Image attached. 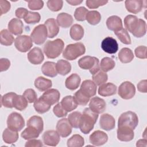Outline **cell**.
Instances as JSON below:
<instances>
[{"label":"cell","instance_id":"cell-21","mask_svg":"<svg viewBox=\"0 0 147 147\" xmlns=\"http://www.w3.org/2000/svg\"><path fill=\"white\" fill-rule=\"evenodd\" d=\"M144 2L141 0H126L125 1V7L129 13L137 14L142 10Z\"/></svg>","mask_w":147,"mask_h":147},{"label":"cell","instance_id":"cell-50","mask_svg":"<svg viewBox=\"0 0 147 147\" xmlns=\"http://www.w3.org/2000/svg\"><path fill=\"white\" fill-rule=\"evenodd\" d=\"M88 12V10L86 7L83 6L79 7L75 9L74 17L78 21H84L86 20V15Z\"/></svg>","mask_w":147,"mask_h":147},{"label":"cell","instance_id":"cell-37","mask_svg":"<svg viewBox=\"0 0 147 147\" xmlns=\"http://www.w3.org/2000/svg\"><path fill=\"white\" fill-rule=\"evenodd\" d=\"M28 105V102L23 95L16 94L13 99V107L16 109L22 111L24 110Z\"/></svg>","mask_w":147,"mask_h":147},{"label":"cell","instance_id":"cell-36","mask_svg":"<svg viewBox=\"0 0 147 147\" xmlns=\"http://www.w3.org/2000/svg\"><path fill=\"white\" fill-rule=\"evenodd\" d=\"M15 41L13 36L7 29H2L0 32V42L5 46L12 45Z\"/></svg>","mask_w":147,"mask_h":147},{"label":"cell","instance_id":"cell-61","mask_svg":"<svg viewBox=\"0 0 147 147\" xmlns=\"http://www.w3.org/2000/svg\"><path fill=\"white\" fill-rule=\"evenodd\" d=\"M138 90L143 93H146L147 92V80L146 79L141 80L137 84Z\"/></svg>","mask_w":147,"mask_h":147},{"label":"cell","instance_id":"cell-57","mask_svg":"<svg viewBox=\"0 0 147 147\" xmlns=\"http://www.w3.org/2000/svg\"><path fill=\"white\" fill-rule=\"evenodd\" d=\"M0 7H1V16L6 14L10 9V3L9 1L6 0L0 1Z\"/></svg>","mask_w":147,"mask_h":147},{"label":"cell","instance_id":"cell-7","mask_svg":"<svg viewBox=\"0 0 147 147\" xmlns=\"http://www.w3.org/2000/svg\"><path fill=\"white\" fill-rule=\"evenodd\" d=\"M48 32L44 24H40L36 26L30 34V37L36 45L42 44L47 40Z\"/></svg>","mask_w":147,"mask_h":147},{"label":"cell","instance_id":"cell-45","mask_svg":"<svg viewBox=\"0 0 147 147\" xmlns=\"http://www.w3.org/2000/svg\"><path fill=\"white\" fill-rule=\"evenodd\" d=\"M146 32V22L141 18H139V24L135 30L132 33V34L137 38H140L145 35Z\"/></svg>","mask_w":147,"mask_h":147},{"label":"cell","instance_id":"cell-26","mask_svg":"<svg viewBox=\"0 0 147 147\" xmlns=\"http://www.w3.org/2000/svg\"><path fill=\"white\" fill-rule=\"evenodd\" d=\"M74 20L71 15L66 13L59 14L56 18V22L59 26L61 28H69L73 23Z\"/></svg>","mask_w":147,"mask_h":147},{"label":"cell","instance_id":"cell-19","mask_svg":"<svg viewBox=\"0 0 147 147\" xmlns=\"http://www.w3.org/2000/svg\"><path fill=\"white\" fill-rule=\"evenodd\" d=\"M99 125L100 128L105 130L110 131L113 130L115 126V119L109 114H103L100 116Z\"/></svg>","mask_w":147,"mask_h":147},{"label":"cell","instance_id":"cell-60","mask_svg":"<svg viewBox=\"0 0 147 147\" xmlns=\"http://www.w3.org/2000/svg\"><path fill=\"white\" fill-rule=\"evenodd\" d=\"M10 66V61L6 58H1L0 59V71H5L9 69Z\"/></svg>","mask_w":147,"mask_h":147},{"label":"cell","instance_id":"cell-5","mask_svg":"<svg viewBox=\"0 0 147 147\" xmlns=\"http://www.w3.org/2000/svg\"><path fill=\"white\" fill-rule=\"evenodd\" d=\"M138 124L137 115L131 111L123 113L118 118V127L127 126L134 129Z\"/></svg>","mask_w":147,"mask_h":147},{"label":"cell","instance_id":"cell-31","mask_svg":"<svg viewBox=\"0 0 147 147\" xmlns=\"http://www.w3.org/2000/svg\"><path fill=\"white\" fill-rule=\"evenodd\" d=\"M19 136L18 131L12 130L9 128H6L2 134V138L3 141L8 144L16 142L18 139Z\"/></svg>","mask_w":147,"mask_h":147},{"label":"cell","instance_id":"cell-25","mask_svg":"<svg viewBox=\"0 0 147 147\" xmlns=\"http://www.w3.org/2000/svg\"><path fill=\"white\" fill-rule=\"evenodd\" d=\"M139 24V18L137 16L129 14L124 18V25L126 30L130 33H133L137 28Z\"/></svg>","mask_w":147,"mask_h":147},{"label":"cell","instance_id":"cell-11","mask_svg":"<svg viewBox=\"0 0 147 147\" xmlns=\"http://www.w3.org/2000/svg\"><path fill=\"white\" fill-rule=\"evenodd\" d=\"M101 48L106 53L114 54L118 50V44L115 38L111 37H107L102 41Z\"/></svg>","mask_w":147,"mask_h":147},{"label":"cell","instance_id":"cell-46","mask_svg":"<svg viewBox=\"0 0 147 147\" xmlns=\"http://www.w3.org/2000/svg\"><path fill=\"white\" fill-rule=\"evenodd\" d=\"M92 80L96 86H99L107 82L108 76L106 72L99 70L96 73L92 75Z\"/></svg>","mask_w":147,"mask_h":147},{"label":"cell","instance_id":"cell-54","mask_svg":"<svg viewBox=\"0 0 147 147\" xmlns=\"http://www.w3.org/2000/svg\"><path fill=\"white\" fill-rule=\"evenodd\" d=\"M26 2L28 3V7L32 10H40L44 6V2L41 0H29Z\"/></svg>","mask_w":147,"mask_h":147},{"label":"cell","instance_id":"cell-49","mask_svg":"<svg viewBox=\"0 0 147 147\" xmlns=\"http://www.w3.org/2000/svg\"><path fill=\"white\" fill-rule=\"evenodd\" d=\"M74 97L78 105L81 106H86L88 103L90 99V98L84 95L80 90L75 93Z\"/></svg>","mask_w":147,"mask_h":147},{"label":"cell","instance_id":"cell-17","mask_svg":"<svg viewBox=\"0 0 147 147\" xmlns=\"http://www.w3.org/2000/svg\"><path fill=\"white\" fill-rule=\"evenodd\" d=\"M134 130L127 126L118 127L117 131V138L123 142H129L131 141L134 137Z\"/></svg>","mask_w":147,"mask_h":147},{"label":"cell","instance_id":"cell-63","mask_svg":"<svg viewBox=\"0 0 147 147\" xmlns=\"http://www.w3.org/2000/svg\"><path fill=\"white\" fill-rule=\"evenodd\" d=\"M146 142H147V140L146 138L145 139H141L139 140L138 141H137V144H136V146H146Z\"/></svg>","mask_w":147,"mask_h":147},{"label":"cell","instance_id":"cell-16","mask_svg":"<svg viewBox=\"0 0 147 147\" xmlns=\"http://www.w3.org/2000/svg\"><path fill=\"white\" fill-rule=\"evenodd\" d=\"M79 90L84 95L91 98L95 95L97 86L91 80H85L82 82Z\"/></svg>","mask_w":147,"mask_h":147},{"label":"cell","instance_id":"cell-56","mask_svg":"<svg viewBox=\"0 0 147 147\" xmlns=\"http://www.w3.org/2000/svg\"><path fill=\"white\" fill-rule=\"evenodd\" d=\"M146 47L145 46H138L134 50V53L136 56L141 59H145L147 57L146 56Z\"/></svg>","mask_w":147,"mask_h":147},{"label":"cell","instance_id":"cell-29","mask_svg":"<svg viewBox=\"0 0 147 147\" xmlns=\"http://www.w3.org/2000/svg\"><path fill=\"white\" fill-rule=\"evenodd\" d=\"M60 104L63 109L67 112H70L74 110L77 108L78 105L74 97L71 95H67L64 97L62 99Z\"/></svg>","mask_w":147,"mask_h":147},{"label":"cell","instance_id":"cell-18","mask_svg":"<svg viewBox=\"0 0 147 147\" xmlns=\"http://www.w3.org/2000/svg\"><path fill=\"white\" fill-rule=\"evenodd\" d=\"M89 108L95 113L101 114L106 110V103L104 99L98 96H95L91 99L89 103Z\"/></svg>","mask_w":147,"mask_h":147},{"label":"cell","instance_id":"cell-2","mask_svg":"<svg viewBox=\"0 0 147 147\" xmlns=\"http://www.w3.org/2000/svg\"><path fill=\"white\" fill-rule=\"evenodd\" d=\"M64 41L60 38L48 40L44 46V53L49 59H55L59 56L63 51Z\"/></svg>","mask_w":147,"mask_h":147},{"label":"cell","instance_id":"cell-32","mask_svg":"<svg viewBox=\"0 0 147 147\" xmlns=\"http://www.w3.org/2000/svg\"><path fill=\"white\" fill-rule=\"evenodd\" d=\"M56 68L57 74L62 76H65L71 72V65L69 61L60 59L56 63Z\"/></svg>","mask_w":147,"mask_h":147},{"label":"cell","instance_id":"cell-59","mask_svg":"<svg viewBox=\"0 0 147 147\" xmlns=\"http://www.w3.org/2000/svg\"><path fill=\"white\" fill-rule=\"evenodd\" d=\"M29 11L24 7H19L16 9L15 11L16 16L18 18H25L27 14H28Z\"/></svg>","mask_w":147,"mask_h":147},{"label":"cell","instance_id":"cell-51","mask_svg":"<svg viewBox=\"0 0 147 147\" xmlns=\"http://www.w3.org/2000/svg\"><path fill=\"white\" fill-rule=\"evenodd\" d=\"M47 7L52 11L60 10L63 5V1L61 0H49L47 2Z\"/></svg>","mask_w":147,"mask_h":147},{"label":"cell","instance_id":"cell-3","mask_svg":"<svg viewBox=\"0 0 147 147\" xmlns=\"http://www.w3.org/2000/svg\"><path fill=\"white\" fill-rule=\"evenodd\" d=\"M86 48L82 42L70 44L63 51V57L68 60H74L84 54Z\"/></svg>","mask_w":147,"mask_h":147},{"label":"cell","instance_id":"cell-8","mask_svg":"<svg viewBox=\"0 0 147 147\" xmlns=\"http://www.w3.org/2000/svg\"><path fill=\"white\" fill-rule=\"evenodd\" d=\"M118 94L123 99H130L136 94V87L130 82L125 81L122 83L119 86Z\"/></svg>","mask_w":147,"mask_h":147},{"label":"cell","instance_id":"cell-1","mask_svg":"<svg viewBox=\"0 0 147 147\" xmlns=\"http://www.w3.org/2000/svg\"><path fill=\"white\" fill-rule=\"evenodd\" d=\"M98 118V114L94 113L89 107L84 109L82 114L79 127L80 131L84 134H88L94 127Z\"/></svg>","mask_w":147,"mask_h":147},{"label":"cell","instance_id":"cell-39","mask_svg":"<svg viewBox=\"0 0 147 147\" xmlns=\"http://www.w3.org/2000/svg\"><path fill=\"white\" fill-rule=\"evenodd\" d=\"M40 133H41L36 129L31 126H27L21 133V136L24 139L29 140L38 137Z\"/></svg>","mask_w":147,"mask_h":147},{"label":"cell","instance_id":"cell-35","mask_svg":"<svg viewBox=\"0 0 147 147\" xmlns=\"http://www.w3.org/2000/svg\"><path fill=\"white\" fill-rule=\"evenodd\" d=\"M27 126H31L41 133L44 129V122L42 118L38 115L32 116L27 121Z\"/></svg>","mask_w":147,"mask_h":147},{"label":"cell","instance_id":"cell-13","mask_svg":"<svg viewBox=\"0 0 147 147\" xmlns=\"http://www.w3.org/2000/svg\"><path fill=\"white\" fill-rule=\"evenodd\" d=\"M72 126L68 119L64 118L58 121L56 124V131L62 137H67L72 132Z\"/></svg>","mask_w":147,"mask_h":147},{"label":"cell","instance_id":"cell-23","mask_svg":"<svg viewBox=\"0 0 147 147\" xmlns=\"http://www.w3.org/2000/svg\"><path fill=\"white\" fill-rule=\"evenodd\" d=\"M44 25L47 27L49 38H52L57 35L59 32V28L55 19L53 18H48L45 21Z\"/></svg>","mask_w":147,"mask_h":147},{"label":"cell","instance_id":"cell-53","mask_svg":"<svg viewBox=\"0 0 147 147\" xmlns=\"http://www.w3.org/2000/svg\"><path fill=\"white\" fill-rule=\"evenodd\" d=\"M108 3L105 0H87L86 2V6L89 9H96L101 6H104Z\"/></svg>","mask_w":147,"mask_h":147},{"label":"cell","instance_id":"cell-4","mask_svg":"<svg viewBox=\"0 0 147 147\" xmlns=\"http://www.w3.org/2000/svg\"><path fill=\"white\" fill-rule=\"evenodd\" d=\"M78 65L83 69H88L91 75L100 70V63L98 58L94 56H85L78 60Z\"/></svg>","mask_w":147,"mask_h":147},{"label":"cell","instance_id":"cell-42","mask_svg":"<svg viewBox=\"0 0 147 147\" xmlns=\"http://www.w3.org/2000/svg\"><path fill=\"white\" fill-rule=\"evenodd\" d=\"M115 65V63L111 58L109 57H103L100 63V69L106 72L113 69Z\"/></svg>","mask_w":147,"mask_h":147},{"label":"cell","instance_id":"cell-34","mask_svg":"<svg viewBox=\"0 0 147 147\" xmlns=\"http://www.w3.org/2000/svg\"><path fill=\"white\" fill-rule=\"evenodd\" d=\"M133 51L128 48H122L118 53V58L122 63H128L131 62L134 59Z\"/></svg>","mask_w":147,"mask_h":147},{"label":"cell","instance_id":"cell-47","mask_svg":"<svg viewBox=\"0 0 147 147\" xmlns=\"http://www.w3.org/2000/svg\"><path fill=\"white\" fill-rule=\"evenodd\" d=\"M82 113L79 111H74L68 116V120L72 127L77 129L79 127Z\"/></svg>","mask_w":147,"mask_h":147},{"label":"cell","instance_id":"cell-28","mask_svg":"<svg viewBox=\"0 0 147 147\" xmlns=\"http://www.w3.org/2000/svg\"><path fill=\"white\" fill-rule=\"evenodd\" d=\"M42 73L48 77L53 78L57 76V72L56 68V63L52 61H46L41 67Z\"/></svg>","mask_w":147,"mask_h":147},{"label":"cell","instance_id":"cell-10","mask_svg":"<svg viewBox=\"0 0 147 147\" xmlns=\"http://www.w3.org/2000/svg\"><path fill=\"white\" fill-rule=\"evenodd\" d=\"M60 136L57 131L49 130L44 133L42 138L43 142L45 145L55 146L58 145L60 141Z\"/></svg>","mask_w":147,"mask_h":147},{"label":"cell","instance_id":"cell-41","mask_svg":"<svg viewBox=\"0 0 147 147\" xmlns=\"http://www.w3.org/2000/svg\"><path fill=\"white\" fill-rule=\"evenodd\" d=\"M84 144V140L80 134H74L67 141L68 147H82Z\"/></svg>","mask_w":147,"mask_h":147},{"label":"cell","instance_id":"cell-38","mask_svg":"<svg viewBox=\"0 0 147 147\" xmlns=\"http://www.w3.org/2000/svg\"><path fill=\"white\" fill-rule=\"evenodd\" d=\"M35 110L39 114H44L49 110L51 106L48 104L40 97L34 102L33 105Z\"/></svg>","mask_w":147,"mask_h":147},{"label":"cell","instance_id":"cell-62","mask_svg":"<svg viewBox=\"0 0 147 147\" xmlns=\"http://www.w3.org/2000/svg\"><path fill=\"white\" fill-rule=\"evenodd\" d=\"M83 1H82V0H81V1H79V0H67L66 1V2L67 3H68L69 4H70L72 6H76V5H80L83 2Z\"/></svg>","mask_w":147,"mask_h":147},{"label":"cell","instance_id":"cell-6","mask_svg":"<svg viewBox=\"0 0 147 147\" xmlns=\"http://www.w3.org/2000/svg\"><path fill=\"white\" fill-rule=\"evenodd\" d=\"M7 126L12 130L19 131L25 126V120L20 114L13 112L7 117Z\"/></svg>","mask_w":147,"mask_h":147},{"label":"cell","instance_id":"cell-52","mask_svg":"<svg viewBox=\"0 0 147 147\" xmlns=\"http://www.w3.org/2000/svg\"><path fill=\"white\" fill-rule=\"evenodd\" d=\"M22 95L25 98L27 101L30 103L34 102L37 100V95L36 91L32 88L26 89Z\"/></svg>","mask_w":147,"mask_h":147},{"label":"cell","instance_id":"cell-15","mask_svg":"<svg viewBox=\"0 0 147 147\" xmlns=\"http://www.w3.org/2000/svg\"><path fill=\"white\" fill-rule=\"evenodd\" d=\"M40 98L48 104L52 106L59 102L60 98V94L57 89L51 88L45 91Z\"/></svg>","mask_w":147,"mask_h":147},{"label":"cell","instance_id":"cell-48","mask_svg":"<svg viewBox=\"0 0 147 147\" xmlns=\"http://www.w3.org/2000/svg\"><path fill=\"white\" fill-rule=\"evenodd\" d=\"M40 19L41 16L38 13L29 11L28 14L24 18V21L28 24H35L36 23H38Z\"/></svg>","mask_w":147,"mask_h":147},{"label":"cell","instance_id":"cell-33","mask_svg":"<svg viewBox=\"0 0 147 147\" xmlns=\"http://www.w3.org/2000/svg\"><path fill=\"white\" fill-rule=\"evenodd\" d=\"M84 29L82 26L79 24H74L70 28V37L75 41H79L82 39L84 36Z\"/></svg>","mask_w":147,"mask_h":147},{"label":"cell","instance_id":"cell-40","mask_svg":"<svg viewBox=\"0 0 147 147\" xmlns=\"http://www.w3.org/2000/svg\"><path fill=\"white\" fill-rule=\"evenodd\" d=\"M86 20L90 25H95L100 22L101 15L100 13L96 10L88 11L86 15Z\"/></svg>","mask_w":147,"mask_h":147},{"label":"cell","instance_id":"cell-43","mask_svg":"<svg viewBox=\"0 0 147 147\" xmlns=\"http://www.w3.org/2000/svg\"><path fill=\"white\" fill-rule=\"evenodd\" d=\"M17 94L15 92H8L1 97V105L7 108H13V99L15 95Z\"/></svg>","mask_w":147,"mask_h":147},{"label":"cell","instance_id":"cell-12","mask_svg":"<svg viewBox=\"0 0 147 147\" xmlns=\"http://www.w3.org/2000/svg\"><path fill=\"white\" fill-rule=\"evenodd\" d=\"M89 140L91 144L94 146H101L106 144L108 140L107 134L100 130L94 131L89 137Z\"/></svg>","mask_w":147,"mask_h":147},{"label":"cell","instance_id":"cell-27","mask_svg":"<svg viewBox=\"0 0 147 147\" xmlns=\"http://www.w3.org/2000/svg\"><path fill=\"white\" fill-rule=\"evenodd\" d=\"M81 82V78L77 74H72L69 75L65 81V87L70 90L77 89Z\"/></svg>","mask_w":147,"mask_h":147},{"label":"cell","instance_id":"cell-58","mask_svg":"<svg viewBox=\"0 0 147 147\" xmlns=\"http://www.w3.org/2000/svg\"><path fill=\"white\" fill-rule=\"evenodd\" d=\"M42 146L43 144L41 140L34 138L28 140L25 144V146L26 147H41Z\"/></svg>","mask_w":147,"mask_h":147},{"label":"cell","instance_id":"cell-9","mask_svg":"<svg viewBox=\"0 0 147 147\" xmlns=\"http://www.w3.org/2000/svg\"><path fill=\"white\" fill-rule=\"evenodd\" d=\"M16 49L21 52H26L33 46V41L30 36L27 35L18 36L14 41Z\"/></svg>","mask_w":147,"mask_h":147},{"label":"cell","instance_id":"cell-44","mask_svg":"<svg viewBox=\"0 0 147 147\" xmlns=\"http://www.w3.org/2000/svg\"><path fill=\"white\" fill-rule=\"evenodd\" d=\"M114 34L117 36V37L120 40V41L123 44L126 45L131 44V41L130 35L125 29H123L122 28L119 30L114 32Z\"/></svg>","mask_w":147,"mask_h":147},{"label":"cell","instance_id":"cell-30","mask_svg":"<svg viewBox=\"0 0 147 147\" xmlns=\"http://www.w3.org/2000/svg\"><path fill=\"white\" fill-rule=\"evenodd\" d=\"M34 86L40 91H45L49 89L52 86V82L50 79L42 76L37 78L34 83Z\"/></svg>","mask_w":147,"mask_h":147},{"label":"cell","instance_id":"cell-14","mask_svg":"<svg viewBox=\"0 0 147 147\" xmlns=\"http://www.w3.org/2000/svg\"><path fill=\"white\" fill-rule=\"evenodd\" d=\"M27 57L29 61L34 65L41 64L44 59L43 52L38 47H34L29 51L28 53Z\"/></svg>","mask_w":147,"mask_h":147},{"label":"cell","instance_id":"cell-55","mask_svg":"<svg viewBox=\"0 0 147 147\" xmlns=\"http://www.w3.org/2000/svg\"><path fill=\"white\" fill-rule=\"evenodd\" d=\"M53 112L55 115L59 118L64 117L68 114V112L63 109L60 103H58L53 107Z\"/></svg>","mask_w":147,"mask_h":147},{"label":"cell","instance_id":"cell-20","mask_svg":"<svg viewBox=\"0 0 147 147\" xmlns=\"http://www.w3.org/2000/svg\"><path fill=\"white\" fill-rule=\"evenodd\" d=\"M24 24L22 21L18 18H12L8 23L9 31L13 34L20 36L23 32Z\"/></svg>","mask_w":147,"mask_h":147},{"label":"cell","instance_id":"cell-22","mask_svg":"<svg viewBox=\"0 0 147 147\" xmlns=\"http://www.w3.org/2000/svg\"><path fill=\"white\" fill-rule=\"evenodd\" d=\"M117 88V86L112 83H104L99 86L98 92L102 96H109L116 94Z\"/></svg>","mask_w":147,"mask_h":147},{"label":"cell","instance_id":"cell-24","mask_svg":"<svg viewBox=\"0 0 147 147\" xmlns=\"http://www.w3.org/2000/svg\"><path fill=\"white\" fill-rule=\"evenodd\" d=\"M106 26L109 30L114 31V32L123 28L122 20L117 16H111L109 17L106 21Z\"/></svg>","mask_w":147,"mask_h":147}]
</instances>
